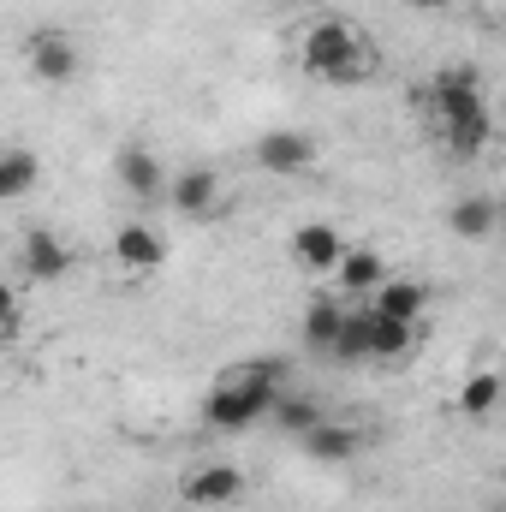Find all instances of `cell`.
<instances>
[{
  "label": "cell",
  "instance_id": "6da1fadb",
  "mask_svg": "<svg viewBox=\"0 0 506 512\" xmlns=\"http://www.w3.org/2000/svg\"><path fill=\"white\" fill-rule=\"evenodd\" d=\"M429 120L441 131V143L459 155V161H477L483 149H489V137H495V108H489V96H483V72L477 66H465V60H453V66H441L435 78H429Z\"/></svg>",
  "mask_w": 506,
  "mask_h": 512
},
{
  "label": "cell",
  "instance_id": "7a4b0ae2",
  "mask_svg": "<svg viewBox=\"0 0 506 512\" xmlns=\"http://www.w3.org/2000/svg\"><path fill=\"white\" fill-rule=\"evenodd\" d=\"M286 358H251V364H233L221 382L203 393V423L215 435H245L262 417H274L280 393H286Z\"/></svg>",
  "mask_w": 506,
  "mask_h": 512
},
{
  "label": "cell",
  "instance_id": "3957f363",
  "mask_svg": "<svg viewBox=\"0 0 506 512\" xmlns=\"http://www.w3.org/2000/svg\"><path fill=\"white\" fill-rule=\"evenodd\" d=\"M298 66L316 84H364L376 72V54H370V42L358 36L352 18L328 12V18H310L298 30Z\"/></svg>",
  "mask_w": 506,
  "mask_h": 512
},
{
  "label": "cell",
  "instance_id": "277c9868",
  "mask_svg": "<svg viewBox=\"0 0 506 512\" xmlns=\"http://www.w3.org/2000/svg\"><path fill=\"white\" fill-rule=\"evenodd\" d=\"M251 161L262 173H274V179H304L316 167V137L298 126H274L251 143Z\"/></svg>",
  "mask_w": 506,
  "mask_h": 512
},
{
  "label": "cell",
  "instance_id": "5b68a950",
  "mask_svg": "<svg viewBox=\"0 0 506 512\" xmlns=\"http://www.w3.org/2000/svg\"><path fill=\"white\" fill-rule=\"evenodd\" d=\"M245 489H251V483H245V471H239L233 459H203V465H191L185 483H179V495L197 512L233 507V501H245Z\"/></svg>",
  "mask_w": 506,
  "mask_h": 512
},
{
  "label": "cell",
  "instance_id": "8992f818",
  "mask_svg": "<svg viewBox=\"0 0 506 512\" xmlns=\"http://www.w3.org/2000/svg\"><path fill=\"white\" fill-rule=\"evenodd\" d=\"M167 203H173V215H185V221L209 227V221H221V215H227V185H221V173H215V167H185V173L173 179Z\"/></svg>",
  "mask_w": 506,
  "mask_h": 512
},
{
  "label": "cell",
  "instance_id": "52a82bcc",
  "mask_svg": "<svg viewBox=\"0 0 506 512\" xmlns=\"http://www.w3.org/2000/svg\"><path fill=\"white\" fill-rule=\"evenodd\" d=\"M24 66H30L36 84H72L78 66H84V54H78V42L66 30H36L24 42Z\"/></svg>",
  "mask_w": 506,
  "mask_h": 512
},
{
  "label": "cell",
  "instance_id": "ba28073f",
  "mask_svg": "<svg viewBox=\"0 0 506 512\" xmlns=\"http://www.w3.org/2000/svg\"><path fill=\"white\" fill-rule=\"evenodd\" d=\"M346 251H352V245L340 239L334 221H304V227H292V239H286V256H292L304 274H328V280H334V268H340Z\"/></svg>",
  "mask_w": 506,
  "mask_h": 512
},
{
  "label": "cell",
  "instance_id": "9c48e42d",
  "mask_svg": "<svg viewBox=\"0 0 506 512\" xmlns=\"http://www.w3.org/2000/svg\"><path fill=\"white\" fill-rule=\"evenodd\" d=\"M108 256H114V268H120V274L143 280V274H155V268L167 262V239H161V233H155L149 221H126V227L114 233Z\"/></svg>",
  "mask_w": 506,
  "mask_h": 512
},
{
  "label": "cell",
  "instance_id": "30bf717a",
  "mask_svg": "<svg viewBox=\"0 0 506 512\" xmlns=\"http://www.w3.org/2000/svg\"><path fill=\"white\" fill-rule=\"evenodd\" d=\"M18 268H24L30 280L54 286V280H66V274H72V245H66L54 227H30V233H24V245H18Z\"/></svg>",
  "mask_w": 506,
  "mask_h": 512
},
{
  "label": "cell",
  "instance_id": "8fae6325",
  "mask_svg": "<svg viewBox=\"0 0 506 512\" xmlns=\"http://www.w3.org/2000/svg\"><path fill=\"white\" fill-rule=\"evenodd\" d=\"M114 173H120V185H126L131 197L149 209L155 197H167L173 191V179H167V167H161V155H149L143 143H126L120 155H114Z\"/></svg>",
  "mask_w": 506,
  "mask_h": 512
},
{
  "label": "cell",
  "instance_id": "7c38bea8",
  "mask_svg": "<svg viewBox=\"0 0 506 512\" xmlns=\"http://www.w3.org/2000/svg\"><path fill=\"white\" fill-rule=\"evenodd\" d=\"M381 280H387V256L370 251V245H352V251L340 256V268H334V292H340L346 304H358V298H376Z\"/></svg>",
  "mask_w": 506,
  "mask_h": 512
},
{
  "label": "cell",
  "instance_id": "4fadbf2b",
  "mask_svg": "<svg viewBox=\"0 0 506 512\" xmlns=\"http://www.w3.org/2000/svg\"><path fill=\"white\" fill-rule=\"evenodd\" d=\"M346 316H352V304H346L340 292L310 298V304H304V346H310V352H322V358H334V340H340Z\"/></svg>",
  "mask_w": 506,
  "mask_h": 512
},
{
  "label": "cell",
  "instance_id": "5bb4252c",
  "mask_svg": "<svg viewBox=\"0 0 506 512\" xmlns=\"http://www.w3.org/2000/svg\"><path fill=\"white\" fill-rule=\"evenodd\" d=\"M316 465H346V459H358V447H364V429H352V423H334V417H322L304 441H298Z\"/></svg>",
  "mask_w": 506,
  "mask_h": 512
},
{
  "label": "cell",
  "instance_id": "9a60e30c",
  "mask_svg": "<svg viewBox=\"0 0 506 512\" xmlns=\"http://www.w3.org/2000/svg\"><path fill=\"white\" fill-rule=\"evenodd\" d=\"M370 310L399 316V322H417V328H423V316H429V286H423V280H399V274H387V280H381V292L370 298Z\"/></svg>",
  "mask_w": 506,
  "mask_h": 512
},
{
  "label": "cell",
  "instance_id": "2e32d148",
  "mask_svg": "<svg viewBox=\"0 0 506 512\" xmlns=\"http://www.w3.org/2000/svg\"><path fill=\"white\" fill-rule=\"evenodd\" d=\"M447 227H453V239L477 245V239H489V233L501 227V203L483 197V191H471V197H459V203L447 209Z\"/></svg>",
  "mask_w": 506,
  "mask_h": 512
},
{
  "label": "cell",
  "instance_id": "e0dca14e",
  "mask_svg": "<svg viewBox=\"0 0 506 512\" xmlns=\"http://www.w3.org/2000/svg\"><path fill=\"white\" fill-rule=\"evenodd\" d=\"M370 310V304H364ZM417 352V322H399V316H381L370 310V358L376 364H399V358H411Z\"/></svg>",
  "mask_w": 506,
  "mask_h": 512
},
{
  "label": "cell",
  "instance_id": "ac0fdd59",
  "mask_svg": "<svg viewBox=\"0 0 506 512\" xmlns=\"http://www.w3.org/2000/svg\"><path fill=\"white\" fill-rule=\"evenodd\" d=\"M36 179H42V161H36L30 149H6V155H0V197H6V203H24V197L36 191Z\"/></svg>",
  "mask_w": 506,
  "mask_h": 512
},
{
  "label": "cell",
  "instance_id": "d6986e66",
  "mask_svg": "<svg viewBox=\"0 0 506 512\" xmlns=\"http://www.w3.org/2000/svg\"><path fill=\"white\" fill-rule=\"evenodd\" d=\"M501 393H506L501 370H471V376L459 382V411H465V417H489V411L501 405Z\"/></svg>",
  "mask_w": 506,
  "mask_h": 512
},
{
  "label": "cell",
  "instance_id": "ffe728a7",
  "mask_svg": "<svg viewBox=\"0 0 506 512\" xmlns=\"http://www.w3.org/2000/svg\"><path fill=\"white\" fill-rule=\"evenodd\" d=\"M334 364H346V370L376 364V358H370V310H352V316H346V328H340V340H334Z\"/></svg>",
  "mask_w": 506,
  "mask_h": 512
},
{
  "label": "cell",
  "instance_id": "44dd1931",
  "mask_svg": "<svg viewBox=\"0 0 506 512\" xmlns=\"http://www.w3.org/2000/svg\"><path fill=\"white\" fill-rule=\"evenodd\" d=\"M322 417H328V411H322L310 393H280V405H274V423H280L286 435H298V441H304V435H310Z\"/></svg>",
  "mask_w": 506,
  "mask_h": 512
},
{
  "label": "cell",
  "instance_id": "7402d4cb",
  "mask_svg": "<svg viewBox=\"0 0 506 512\" xmlns=\"http://www.w3.org/2000/svg\"><path fill=\"white\" fill-rule=\"evenodd\" d=\"M18 334H24V304L6 298V346H18Z\"/></svg>",
  "mask_w": 506,
  "mask_h": 512
},
{
  "label": "cell",
  "instance_id": "603a6c76",
  "mask_svg": "<svg viewBox=\"0 0 506 512\" xmlns=\"http://www.w3.org/2000/svg\"><path fill=\"white\" fill-rule=\"evenodd\" d=\"M495 120H501V131H506V96H501V108H495Z\"/></svg>",
  "mask_w": 506,
  "mask_h": 512
},
{
  "label": "cell",
  "instance_id": "cb8c5ba5",
  "mask_svg": "<svg viewBox=\"0 0 506 512\" xmlns=\"http://www.w3.org/2000/svg\"><path fill=\"white\" fill-rule=\"evenodd\" d=\"M286 6H310V0H286Z\"/></svg>",
  "mask_w": 506,
  "mask_h": 512
},
{
  "label": "cell",
  "instance_id": "d4e9b609",
  "mask_svg": "<svg viewBox=\"0 0 506 512\" xmlns=\"http://www.w3.org/2000/svg\"><path fill=\"white\" fill-rule=\"evenodd\" d=\"M417 6H441V0H417Z\"/></svg>",
  "mask_w": 506,
  "mask_h": 512
}]
</instances>
